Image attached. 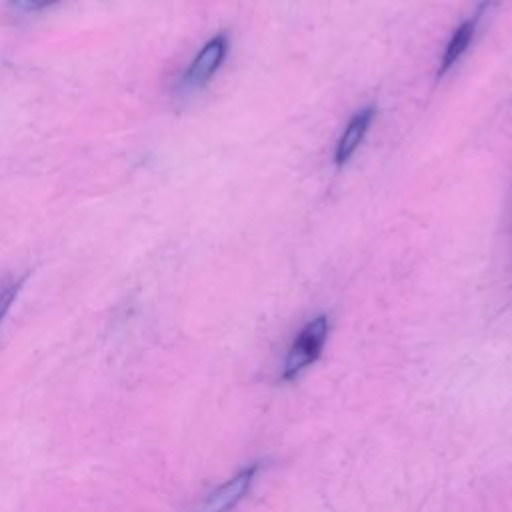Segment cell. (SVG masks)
<instances>
[{
    "label": "cell",
    "instance_id": "obj_1",
    "mask_svg": "<svg viewBox=\"0 0 512 512\" xmlns=\"http://www.w3.org/2000/svg\"><path fill=\"white\" fill-rule=\"evenodd\" d=\"M326 338H328V318L326 316H318V318L310 320L298 332V336L292 340V344H290V348L286 352L284 364H282L280 378L284 382L294 380L310 364H314L318 360V356L322 354Z\"/></svg>",
    "mask_w": 512,
    "mask_h": 512
},
{
    "label": "cell",
    "instance_id": "obj_2",
    "mask_svg": "<svg viewBox=\"0 0 512 512\" xmlns=\"http://www.w3.org/2000/svg\"><path fill=\"white\" fill-rule=\"evenodd\" d=\"M258 470H260V466L256 462L242 468L230 480H226L216 490H212L194 512H230V510H234L244 500V496L250 492Z\"/></svg>",
    "mask_w": 512,
    "mask_h": 512
},
{
    "label": "cell",
    "instance_id": "obj_3",
    "mask_svg": "<svg viewBox=\"0 0 512 512\" xmlns=\"http://www.w3.org/2000/svg\"><path fill=\"white\" fill-rule=\"evenodd\" d=\"M226 50H228V38L224 34H216L214 38H210L202 46V50L194 56L192 64L186 68L182 76V86L188 90L204 86L224 62Z\"/></svg>",
    "mask_w": 512,
    "mask_h": 512
},
{
    "label": "cell",
    "instance_id": "obj_4",
    "mask_svg": "<svg viewBox=\"0 0 512 512\" xmlns=\"http://www.w3.org/2000/svg\"><path fill=\"white\" fill-rule=\"evenodd\" d=\"M374 114H376V110H374L372 106H368V108H362L360 112H356V114L350 118L346 130L342 132V136H340V140H338L336 152H334V162H336V166H344V164L352 158V154H354L356 148L362 144V140H364V136H366V132H368V128H370Z\"/></svg>",
    "mask_w": 512,
    "mask_h": 512
},
{
    "label": "cell",
    "instance_id": "obj_5",
    "mask_svg": "<svg viewBox=\"0 0 512 512\" xmlns=\"http://www.w3.org/2000/svg\"><path fill=\"white\" fill-rule=\"evenodd\" d=\"M476 20H478V16H474L472 20L462 22L456 28V32L452 34V38H450V42H448V46H446V50L442 54V62H440V72L438 74H444L446 70H450L458 62V58L466 52V48L470 46V40L474 38Z\"/></svg>",
    "mask_w": 512,
    "mask_h": 512
},
{
    "label": "cell",
    "instance_id": "obj_6",
    "mask_svg": "<svg viewBox=\"0 0 512 512\" xmlns=\"http://www.w3.org/2000/svg\"><path fill=\"white\" fill-rule=\"evenodd\" d=\"M22 280L24 278H18V280H10L6 282L2 288H0V322L4 320V316L8 314L12 302L16 300L20 288H22Z\"/></svg>",
    "mask_w": 512,
    "mask_h": 512
},
{
    "label": "cell",
    "instance_id": "obj_7",
    "mask_svg": "<svg viewBox=\"0 0 512 512\" xmlns=\"http://www.w3.org/2000/svg\"><path fill=\"white\" fill-rule=\"evenodd\" d=\"M60 0H10V6L22 12H36V10H44L52 4H56Z\"/></svg>",
    "mask_w": 512,
    "mask_h": 512
}]
</instances>
